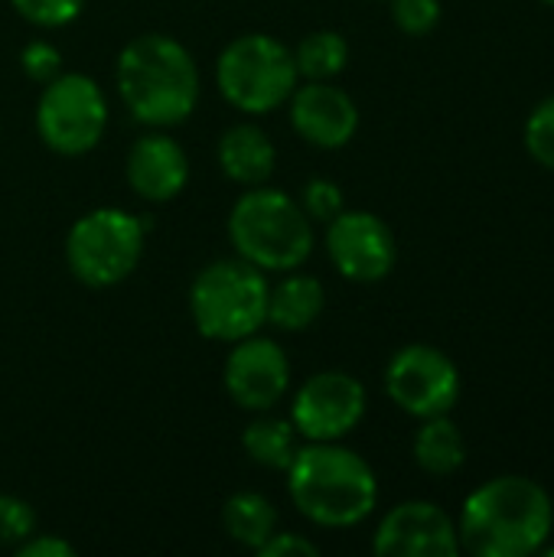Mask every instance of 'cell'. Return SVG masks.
<instances>
[{"label":"cell","mask_w":554,"mask_h":557,"mask_svg":"<svg viewBox=\"0 0 554 557\" xmlns=\"http://www.w3.org/2000/svg\"><path fill=\"white\" fill-rule=\"evenodd\" d=\"M114 82L131 117L160 131L183 124L202 88L193 52L167 33L134 36L118 55Z\"/></svg>","instance_id":"6da1fadb"},{"label":"cell","mask_w":554,"mask_h":557,"mask_svg":"<svg viewBox=\"0 0 554 557\" xmlns=\"http://www.w3.org/2000/svg\"><path fill=\"white\" fill-rule=\"evenodd\" d=\"M552 522V499L535 480L496 476L467 496L457 539L477 557H529L545 548Z\"/></svg>","instance_id":"7a4b0ae2"},{"label":"cell","mask_w":554,"mask_h":557,"mask_svg":"<svg viewBox=\"0 0 554 557\" xmlns=\"http://www.w3.org/2000/svg\"><path fill=\"white\" fill-rule=\"evenodd\" d=\"M284 473L291 503L320 529H353L379 503L372 467L340 441H307Z\"/></svg>","instance_id":"3957f363"},{"label":"cell","mask_w":554,"mask_h":557,"mask_svg":"<svg viewBox=\"0 0 554 557\" xmlns=\"http://www.w3.org/2000/svg\"><path fill=\"white\" fill-rule=\"evenodd\" d=\"M229 242L248 264L278 274L297 271L313 255V222L284 189L251 186L229 212Z\"/></svg>","instance_id":"277c9868"},{"label":"cell","mask_w":554,"mask_h":557,"mask_svg":"<svg viewBox=\"0 0 554 557\" xmlns=\"http://www.w3.org/2000/svg\"><path fill=\"white\" fill-rule=\"evenodd\" d=\"M268 277L245 258H219L189 284V317L206 339L238 343L268 323Z\"/></svg>","instance_id":"5b68a950"},{"label":"cell","mask_w":554,"mask_h":557,"mask_svg":"<svg viewBox=\"0 0 554 557\" xmlns=\"http://www.w3.org/2000/svg\"><path fill=\"white\" fill-rule=\"evenodd\" d=\"M219 95L242 114H271L287 104L300 85L294 52L271 33L235 36L216 62Z\"/></svg>","instance_id":"8992f818"},{"label":"cell","mask_w":554,"mask_h":557,"mask_svg":"<svg viewBox=\"0 0 554 557\" xmlns=\"http://www.w3.org/2000/svg\"><path fill=\"white\" fill-rule=\"evenodd\" d=\"M150 222L118 206H98L72 222L65 235V264L72 277L91 290L127 281L144 255Z\"/></svg>","instance_id":"52a82bcc"},{"label":"cell","mask_w":554,"mask_h":557,"mask_svg":"<svg viewBox=\"0 0 554 557\" xmlns=\"http://www.w3.org/2000/svg\"><path fill=\"white\" fill-rule=\"evenodd\" d=\"M39 140L62 157L95 150L108 131V101L101 85L82 72H62L42 85L36 101Z\"/></svg>","instance_id":"ba28073f"},{"label":"cell","mask_w":554,"mask_h":557,"mask_svg":"<svg viewBox=\"0 0 554 557\" xmlns=\"http://www.w3.org/2000/svg\"><path fill=\"white\" fill-rule=\"evenodd\" d=\"M385 392L411 418L424 421L451 414L460 398V372L447 352L424 343H411L389 359Z\"/></svg>","instance_id":"9c48e42d"},{"label":"cell","mask_w":554,"mask_h":557,"mask_svg":"<svg viewBox=\"0 0 554 557\" xmlns=\"http://www.w3.org/2000/svg\"><path fill=\"white\" fill-rule=\"evenodd\" d=\"M366 388L356 375L327 369L310 375L291 398V424L300 441H343L366 418Z\"/></svg>","instance_id":"30bf717a"},{"label":"cell","mask_w":554,"mask_h":557,"mask_svg":"<svg viewBox=\"0 0 554 557\" xmlns=\"http://www.w3.org/2000/svg\"><path fill=\"white\" fill-rule=\"evenodd\" d=\"M327 258L330 264L356 284H376L392 274L398 248L392 228L362 209H343L327 222Z\"/></svg>","instance_id":"8fae6325"},{"label":"cell","mask_w":554,"mask_h":557,"mask_svg":"<svg viewBox=\"0 0 554 557\" xmlns=\"http://www.w3.org/2000/svg\"><path fill=\"white\" fill-rule=\"evenodd\" d=\"M222 382L229 398L245 411H271L291 392V359L281 343L268 336H245L232 343L222 369Z\"/></svg>","instance_id":"7c38bea8"},{"label":"cell","mask_w":554,"mask_h":557,"mask_svg":"<svg viewBox=\"0 0 554 557\" xmlns=\"http://www.w3.org/2000/svg\"><path fill=\"white\" fill-rule=\"evenodd\" d=\"M372 552L379 557H454L460 539L454 519L441 506L411 499L379 522Z\"/></svg>","instance_id":"4fadbf2b"},{"label":"cell","mask_w":554,"mask_h":557,"mask_svg":"<svg viewBox=\"0 0 554 557\" xmlns=\"http://www.w3.org/2000/svg\"><path fill=\"white\" fill-rule=\"evenodd\" d=\"M291 127L320 150L346 147L359 131L356 101L333 82H304L287 98Z\"/></svg>","instance_id":"5bb4252c"},{"label":"cell","mask_w":554,"mask_h":557,"mask_svg":"<svg viewBox=\"0 0 554 557\" xmlns=\"http://www.w3.org/2000/svg\"><path fill=\"white\" fill-rule=\"evenodd\" d=\"M127 186L147 202H170L189 183V157L180 140L153 127L150 134L137 137L127 150L124 163Z\"/></svg>","instance_id":"9a60e30c"},{"label":"cell","mask_w":554,"mask_h":557,"mask_svg":"<svg viewBox=\"0 0 554 557\" xmlns=\"http://www.w3.org/2000/svg\"><path fill=\"white\" fill-rule=\"evenodd\" d=\"M216 157H219V166L222 173L235 183V186H264L278 166V150H274V140L268 137L264 127L251 124V121H242V124H232L222 137H219V147H216Z\"/></svg>","instance_id":"2e32d148"},{"label":"cell","mask_w":554,"mask_h":557,"mask_svg":"<svg viewBox=\"0 0 554 557\" xmlns=\"http://www.w3.org/2000/svg\"><path fill=\"white\" fill-rule=\"evenodd\" d=\"M323 304H327V294L317 277L287 271L268 290V323L281 333H304L320 320Z\"/></svg>","instance_id":"e0dca14e"},{"label":"cell","mask_w":554,"mask_h":557,"mask_svg":"<svg viewBox=\"0 0 554 557\" xmlns=\"http://www.w3.org/2000/svg\"><path fill=\"white\" fill-rule=\"evenodd\" d=\"M242 447L248 454L251 463L264 467V470H278L284 473L294 460V454L300 450V434L291 424V418H271L268 411H261L242 434Z\"/></svg>","instance_id":"ac0fdd59"},{"label":"cell","mask_w":554,"mask_h":557,"mask_svg":"<svg viewBox=\"0 0 554 557\" xmlns=\"http://www.w3.org/2000/svg\"><path fill=\"white\" fill-rule=\"evenodd\" d=\"M467 444L460 428L447 418H424V424L415 434V463L431 476H451L464 467Z\"/></svg>","instance_id":"d6986e66"},{"label":"cell","mask_w":554,"mask_h":557,"mask_svg":"<svg viewBox=\"0 0 554 557\" xmlns=\"http://www.w3.org/2000/svg\"><path fill=\"white\" fill-rule=\"evenodd\" d=\"M222 525H225V532H229L232 542H238L248 552H258L274 535L278 512H274V506H271L268 496L251 493V490H242V493H235V496L225 499Z\"/></svg>","instance_id":"ffe728a7"},{"label":"cell","mask_w":554,"mask_h":557,"mask_svg":"<svg viewBox=\"0 0 554 557\" xmlns=\"http://www.w3.org/2000/svg\"><path fill=\"white\" fill-rule=\"evenodd\" d=\"M291 52L304 82H333L349 62V42L336 29H313Z\"/></svg>","instance_id":"44dd1931"},{"label":"cell","mask_w":554,"mask_h":557,"mask_svg":"<svg viewBox=\"0 0 554 557\" xmlns=\"http://www.w3.org/2000/svg\"><path fill=\"white\" fill-rule=\"evenodd\" d=\"M36 532V512L26 499L13 493H0V545L20 548Z\"/></svg>","instance_id":"7402d4cb"},{"label":"cell","mask_w":554,"mask_h":557,"mask_svg":"<svg viewBox=\"0 0 554 557\" xmlns=\"http://www.w3.org/2000/svg\"><path fill=\"white\" fill-rule=\"evenodd\" d=\"M10 3L26 23L39 26V29L69 26L85 7V0H10Z\"/></svg>","instance_id":"603a6c76"},{"label":"cell","mask_w":554,"mask_h":557,"mask_svg":"<svg viewBox=\"0 0 554 557\" xmlns=\"http://www.w3.org/2000/svg\"><path fill=\"white\" fill-rule=\"evenodd\" d=\"M300 209L310 215V222H330V219H336L343 209H346V199H343V189L333 183V180H323V176H317V180H307V186H304V193H300Z\"/></svg>","instance_id":"cb8c5ba5"},{"label":"cell","mask_w":554,"mask_h":557,"mask_svg":"<svg viewBox=\"0 0 554 557\" xmlns=\"http://www.w3.org/2000/svg\"><path fill=\"white\" fill-rule=\"evenodd\" d=\"M526 147H529L532 160H539L542 166L554 170V95L545 98L542 104H535V111L529 114Z\"/></svg>","instance_id":"d4e9b609"},{"label":"cell","mask_w":554,"mask_h":557,"mask_svg":"<svg viewBox=\"0 0 554 557\" xmlns=\"http://www.w3.org/2000/svg\"><path fill=\"white\" fill-rule=\"evenodd\" d=\"M392 20L408 36H428L441 23V0H392Z\"/></svg>","instance_id":"484cf974"},{"label":"cell","mask_w":554,"mask_h":557,"mask_svg":"<svg viewBox=\"0 0 554 557\" xmlns=\"http://www.w3.org/2000/svg\"><path fill=\"white\" fill-rule=\"evenodd\" d=\"M20 69H23V75L29 82L46 85L56 75H62V52L52 42H46V39H33L20 52Z\"/></svg>","instance_id":"4316f807"},{"label":"cell","mask_w":554,"mask_h":557,"mask_svg":"<svg viewBox=\"0 0 554 557\" xmlns=\"http://www.w3.org/2000/svg\"><path fill=\"white\" fill-rule=\"evenodd\" d=\"M255 555L261 557H317L320 555V545L317 542H310L307 535H300V532H281V529H274V535L255 552Z\"/></svg>","instance_id":"83f0119b"},{"label":"cell","mask_w":554,"mask_h":557,"mask_svg":"<svg viewBox=\"0 0 554 557\" xmlns=\"http://www.w3.org/2000/svg\"><path fill=\"white\" fill-rule=\"evenodd\" d=\"M20 557H75V548L59 539V535H29L20 548H16Z\"/></svg>","instance_id":"f1b7e54d"},{"label":"cell","mask_w":554,"mask_h":557,"mask_svg":"<svg viewBox=\"0 0 554 557\" xmlns=\"http://www.w3.org/2000/svg\"><path fill=\"white\" fill-rule=\"evenodd\" d=\"M545 3H549V7H554V0H545Z\"/></svg>","instance_id":"f546056e"}]
</instances>
